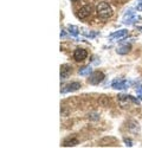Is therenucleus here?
Returning <instances> with one entry per match:
<instances>
[{
	"mask_svg": "<svg viewBox=\"0 0 142 148\" xmlns=\"http://www.w3.org/2000/svg\"><path fill=\"white\" fill-rule=\"evenodd\" d=\"M96 12L100 18L102 19H108L113 16V7L108 4V3H104V1H101L97 7H96Z\"/></svg>",
	"mask_w": 142,
	"mask_h": 148,
	"instance_id": "nucleus-1",
	"label": "nucleus"
},
{
	"mask_svg": "<svg viewBox=\"0 0 142 148\" xmlns=\"http://www.w3.org/2000/svg\"><path fill=\"white\" fill-rule=\"evenodd\" d=\"M103 79H104V73L103 72H101V71H94V72H91L89 75L88 82L90 84L96 85V84H100Z\"/></svg>",
	"mask_w": 142,
	"mask_h": 148,
	"instance_id": "nucleus-2",
	"label": "nucleus"
},
{
	"mask_svg": "<svg viewBox=\"0 0 142 148\" xmlns=\"http://www.w3.org/2000/svg\"><path fill=\"white\" fill-rule=\"evenodd\" d=\"M81 88V83L79 82H71V83H68L65 84L64 87L61 89V92L62 94H66V92H71V91H76Z\"/></svg>",
	"mask_w": 142,
	"mask_h": 148,
	"instance_id": "nucleus-3",
	"label": "nucleus"
},
{
	"mask_svg": "<svg viewBox=\"0 0 142 148\" xmlns=\"http://www.w3.org/2000/svg\"><path fill=\"white\" fill-rule=\"evenodd\" d=\"M137 19H139V17L135 14V12H133L132 10H129L124 13V16L122 18V21H123V24H133Z\"/></svg>",
	"mask_w": 142,
	"mask_h": 148,
	"instance_id": "nucleus-4",
	"label": "nucleus"
},
{
	"mask_svg": "<svg viewBox=\"0 0 142 148\" xmlns=\"http://www.w3.org/2000/svg\"><path fill=\"white\" fill-rule=\"evenodd\" d=\"M117 100L121 102L122 106H124L126 103H129V102H133V103H135V104H139V103H140L137 98L133 97L132 95H118V96H117Z\"/></svg>",
	"mask_w": 142,
	"mask_h": 148,
	"instance_id": "nucleus-5",
	"label": "nucleus"
},
{
	"mask_svg": "<svg viewBox=\"0 0 142 148\" xmlns=\"http://www.w3.org/2000/svg\"><path fill=\"white\" fill-rule=\"evenodd\" d=\"M87 57H88V52H87V50H84V49L78 47V49H76L75 52H74V58H75V60H77V62L84 60Z\"/></svg>",
	"mask_w": 142,
	"mask_h": 148,
	"instance_id": "nucleus-6",
	"label": "nucleus"
},
{
	"mask_svg": "<svg viewBox=\"0 0 142 148\" xmlns=\"http://www.w3.org/2000/svg\"><path fill=\"white\" fill-rule=\"evenodd\" d=\"M91 12H92V7L90 5H85L83 6L79 11H78V18L81 19H85L89 16H91Z\"/></svg>",
	"mask_w": 142,
	"mask_h": 148,
	"instance_id": "nucleus-7",
	"label": "nucleus"
},
{
	"mask_svg": "<svg viewBox=\"0 0 142 148\" xmlns=\"http://www.w3.org/2000/svg\"><path fill=\"white\" fill-rule=\"evenodd\" d=\"M111 87H113L114 89H127L128 83H127V81H124V79H116V81L113 82Z\"/></svg>",
	"mask_w": 142,
	"mask_h": 148,
	"instance_id": "nucleus-8",
	"label": "nucleus"
},
{
	"mask_svg": "<svg viewBox=\"0 0 142 148\" xmlns=\"http://www.w3.org/2000/svg\"><path fill=\"white\" fill-rule=\"evenodd\" d=\"M70 73H71V68H70L69 65L64 64V65L61 66V78H62V79L68 78V77L70 76Z\"/></svg>",
	"mask_w": 142,
	"mask_h": 148,
	"instance_id": "nucleus-9",
	"label": "nucleus"
},
{
	"mask_svg": "<svg viewBox=\"0 0 142 148\" xmlns=\"http://www.w3.org/2000/svg\"><path fill=\"white\" fill-rule=\"evenodd\" d=\"M128 34V31L127 30H120V31H116L114 33L110 34V38L111 39H121V38H124V37Z\"/></svg>",
	"mask_w": 142,
	"mask_h": 148,
	"instance_id": "nucleus-10",
	"label": "nucleus"
},
{
	"mask_svg": "<svg viewBox=\"0 0 142 148\" xmlns=\"http://www.w3.org/2000/svg\"><path fill=\"white\" fill-rule=\"evenodd\" d=\"M78 145V140L77 139H75V138H69V139H65L64 140V142H63V146L64 147H75V146H77Z\"/></svg>",
	"mask_w": 142,
	"mask_h": 148,
	"instance_id": "nucleus-11",
	"label": "nucleus"
},
{
	"mask_svg": "<svg viewBox=\"0 0 142 148\" xmlns=\"http://www.w3.org/2000/svg\"><path fill=\"white\" fill-rule=\"evenodd\" d=\"M78 72H79L81 76H87V75H90V73L92 72V68H91L90 65H87V66H84V68H82Z\"/></svg>",
	"mask_w": 142,
	"mask_h": 148,
	"instance_id": "nucleus-12",
	"label": "nucleus"
},
{
	"mask_svg": "<svg viewBox=\"0 0 142 148\" xmlns=\"http://www.w3.org/2000/svg\"><path fill=\"white\" fill-rule=\"evenodd\" d=\"M130 49H132V46H130V45H123V46L117 49V53L118 55H127L130 51Z\"/></svg>",
	"mask_w": 142,
	"mask_h": 148,
	"instance_id": "nucleus-13",
	"label": "nucleus"
},
{
	"mask_svg": "<svg viewBox=\"0 0 142 148\" xmlns=\"http://www.w3.org/2000/svg\"><path fill=\"white\" fill-rule=\"evenodd\" d=\"M68 32H69V34H71V36L77 37V36H78V27L75 26V25H69V26H68Z\"/></svg>",
	"mask_w": 142,
	"mask_h": 148,
	"instance_id": "nucleus-14",
	"label": "nucleus"
},
{
	"mask_svg": "<svg viewBox=\"0 0 142 148\" xmlns=\"http://www.w3.org/2000/svg\"><path fill=\"white\" fill-rule=\"evenodd\" d=\"M137 10L139 11L142 10V0H139V3H137Z\"/></svg>",
	"mask_w": 142,
	"mask_h": 148,
	"instance_id": "nucleus-15",
	"label": "nucleus"
},
{
	"mask_svg": "<svg viewBox=\"0 0 142 148\" xmlns=\"http://www.w3.org/2000/svg\"><path fill=\"white\" fill-rule=\"evenodd\" d=\"M124 142L127 143V146H129V147H132L133 145H132V141H130V140H128V139H124Z\"/></svg>",
	"mask_w": 142,
	"mask_h": 148,
	"instance_id": "nucleus-16",
	"label": "nucleus"
},
{
	"mask_svg": "<svg viewBox=\"0 0 142 148\" xmlns=\"http://www.w3.org/2000/svg\"><path fill=\"white\" fill-rule=\"evenodd\" d=\"M64 36H65V32H64V31H62V32H61V37H64Z\"/></svg>",
	"mask_w": 142,
	"mask_h": 148,
	"instance_id": "nucleus-17",
	"label": "nucleus"
},
{
	"mask_svg": "<svg viewBox=\"0 0 142 148\" xmlns=\"http://www.w3.org/2000/svg\"><path fill=\"white\" fill-rule=\"evenodd\" d=\"M139 97H140L141 100H142V92H139Z\"/></svg>",
	"mask_w": 142,
	"mask_h": 148,
	"instance_id": "nucleus-18",
	"label": "nucleus"
},
{
	"mask_svg": "<svg viewBox=\"0 0 142 148\" xmlns=\"http://www.w3.org/2000/svg\"><path fill=\"white\" fill-rule=\"evenodd\" d=\"M71 1H77V0H71Z\"/></svg>",
	"mask_w": 142,
	"mask_h": 148,
	"instance_id": "nucleus-19",
	"label": "nucleus"
}]
</instances>
